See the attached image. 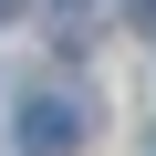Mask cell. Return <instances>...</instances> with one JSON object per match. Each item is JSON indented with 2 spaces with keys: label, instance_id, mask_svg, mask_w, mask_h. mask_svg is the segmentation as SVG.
Here are the masks:
<instances>
[{
  "label": "cell",
  "instance_id": "6da1fadb",
  "mask_svg": "<svg viewBox=\"0 0 156 156\" xmlns=\"http://www.w3.org/2000/svg\"><path fill=\"white\" fill-rule=\"evenodd\" d=\"M83 146V104L73 94H31L21 104V156H73Z\"/></svg>",
  "mask_w": 156,
  "mask_h": 156
}]
</instances>
